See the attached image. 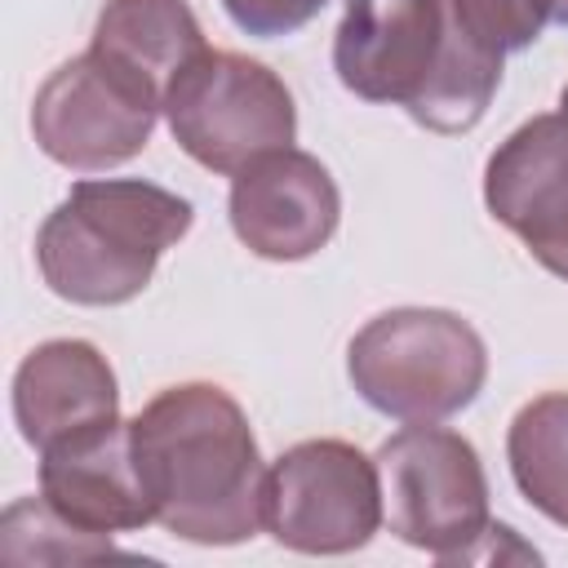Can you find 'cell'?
Masks as SVG:
<instances>
[{"instance_id": "cell-1", "label": "cell", "mask_w": 568, "mask_h": 568, "mask_svg": "<svg viewBox=\"0 0 568 568\" xmlns=\"http://www.w3.org/2000/svg\"><path fill=\"white\" fill-rule=\"evenodd\" d=\"M129 430L160 528L195 546H235L266 524V466L244 408L222 386H169Z\"/></svg>"}, {"instance_id": "cell-2", "label": "cell", "mask_w": 568, "mask_h": 568, "mask_svg": "<svg viewBox=\"0 0 568 568\" xmlns=\"http://www.w3.org/2000/svg\"><path fill=\"white\" fill-rule=\"evenodd\" d=\"M333 67L355 98L395 102L430 133L475 129L501 84V53L470 40L448 0H346Z\"/></svg>"}, {"instance_id": "cell-3", "label": "cell", "mask_w": 568, "mask_h": 568, "mask_svg": "<svg viewBox=\"0 0 568 568\" xmlns=\"http://www.w3.org/2000/svg\"><path fill=\"white\" fill-rule=\"evenodd\" d=\"M195 222L191 200L142 178H84L44 217L36 262L44 284L75 306H120L138 297L164 248Z\"/></svg>"}, {"instance_id": "cell-4", "label": "cell", "mask_w": 568, "mask_h": 568, "mask_svg": "<svg viewBox=\"0 0 568 568\" xmlns=\"http://www.w3.org/2000/svg\"><path fill=\"white\" fill-rule=\"evenodd\" d=\"M346 373L368 408L395 422H444L484 390L488 351L453 311L395 306L351 337Z\"/></svg>"}, {"instance_id": "cell-5", "label": "cell", "mask_w": 568, "mask_h": 568, "mask_svg": "<svg viewBox=\"0 0 568 568\" xmlns=\"http://www.w3.org/2000/svg\"><path fill=\"white\" fill-rule=\"evenodd\" d=\"M164 120L173 142L213 173H240L257 155L284 151L297 138V106L288 84L231 49H204L164 89Z\"/></svg>"}, {"instance_id": "cell-6", "label": "cell", "mask_w": 568, "mask_h": 568, "mask_svg": "<svg viewBox=\"0 0 568 568\" xmlns=\"http://www.w3.org/2000/svg\"><path fill=\"white\" fill-rule=\"evenodd\" d=\"M386 524L399 541L453 564L488 532V479L466 435L408 422L377 448Z\"/></svg>"}, {"instance_id": "cell-7", "label": "cell", "mask_w": 568, "mask_h": 568, "mask_svg": "<svg viewBox=\"0 0 568 568\" xmlns=\"http://www.w3.org/2000/svg\"><path fill=\"white\" fill-rule=\"evenodd\" d=\"M164 111V93L129 71L124 62L89 49L36 89L31 102V133L36 146L75 173H102L133 160Z\"/></svg>"}, {"instance_id": "cell-8", "label": "cell", "mask_w": 568, "mask_h": 568, "mask_svg": "<svg viewBox=\"0 0 568 568\" xmlns=\"http://www.w3.org/2000/svg\"><path fill=\"white\" fill-rule=\"evenodd\" d=\"M266 532L297 555H346L386 519L382 470L346 439H302L266 470Z\"/></svg>"}, {"instance_id": "cell-9", "label": "cell", "mask_w": 568, "mask_h": 568, "mask_svg": "<svg viewBox=\"0 0 568 568\" xmlns=\"http://www.w3.org/2000/svg\"><path fill=\"white\" fill-rule=\"evenodd\" d=\"M342 217L333 173L297 146L257 155L231 178V231L266 262H302L320 253Z\"/></svg>"}, {"instance_id": "cell-10", "label": "cell", "mask_w": 568, "mask_h": 568, "mask_svg": "<svg viewBox=\"0 0 568 568\" xmlns=\"http://www.w3.org/2000/svg\"><path fill=\"white\" fill-rule=\"evenodd\" d=\"M484 200L546 271L568 280V129L559 111L524 120L488 155Z\"/></svg>"}, {"instance_id": "cell-11", "label": "cell", "mask_w": 568, "mask_h": 568, "mask_svg": "<svg viewBox=\"0 0 568 568\" xmlns=\"http://www.w3.org/2000/svg\"><path fill=\"white\" fill-rule=\"evenodd\" d=\"M40 497L80 532L111 537L155 524L129 422L93 426L40 453Z\"/></svg>"}, {"instance_id": "cell-12", "label": "cell", "mask_w": 568, "mask_h": 568, "mask_svg": "<svg viewBox=\"0 0 568 568\" xmlns=\"http://www.w3.org/2000/svg\"><path fill=\"white\" fill-rule=\"evenodd\" d=\"M120 417V386L106 355L80 337L40 342L13 373V422L44 453Z\"/></svg>"}, {"instance_id": "cell-13", "label": "cell", "mask_w": 568, "mask_h": 568, "mask_svg": "<svg viewBox=\"0 0 568 568\" xmlns=\"http://www.w3.org/2000/svg\"><path fill=\"white\" fill-rule=\"evenodd\" d=\"M89 49L124 62L164 93L169 80L209 44L186 0H106Z\"/></svg>"}, {"instance_id": "cell-14", "label": "cell", "mask_w": 568, "mask_h": 568, "mask_svg": "<svg viewBox=\"0 0 568 568\" xmlns=\"http://www.w3.org/2000/svg\"><path fill=\"white\" fill-rule=\"evenodd\" d=\"M506 457L524 501L568 528V390L537 395L515 413Z\"/></svg>"}, {"instance_id": "cell-15", "label": "cell", "mask_w": 568, "mask_h": 568, "mask_svg": "<svg viewBox=\"0 0 568 568\" xmlns=\"http://www.w3.org/2000/svg\"><path fill=\"white\" fill-rule=\"evenodd\" d=\"M0 555L4 564H80L115 555V546L111 537H93L67 524L44 497H22L0 519Z\"/></svg>"}, {"instance_id": "cell-16", "label": "cell", "mask_w": 568, "mask_h": 568, "mask_svg": "<svg viewBox=\"0 0 568 568\" xmlns=\"http://www.w3.org/2000/svg\"><path fill=\"white\" fill-rule=\"evenodd\" d=\"M448 9L470 40L506 58L541 36L555 13V0H448Z\"/></svg>"}, {"instance_id": "cell-17", "label": "cell", "mask_w": 568, "mask_h": 568, "mask_svg": "<svg viewBox=\"0 0 568 568\" xmlns=\"http://www.w3.org/2000/svg\"><path fill=\"white\" fill-rule=\"evenodd\" d=\"M328 0H222L226 18L248 31V36H262V40H275V36H288L297 27H306Z\"/></svg>"}, {"instance_id": "cell-18", "label": "cell", "mask_w": 568, "mask_h": 568, "mask_svg": "<svg viewBox=\"0 0 568 568\" xmlns=\"http://www.w3.org/2000/svg\"><path fill=\"white\" fill-rule=\"evenodd\" d=\"M550 22H564V27H568V0H555V13H550Z\"/></svg>"}, {"instance_id": "cell-19", "label": "cell", "mask_w": 568, "mask_h": 568, "mask_svg": "<svg viewBox=\"0 0 568 568\" xmlns=\"http://www.w3.org/2000/svg\"><path fill=\"white\" fill-rule=\"evenodd\" d=\"M559 120H564V129H568V84H564V93H559Z\"/></svg>"}]
</instances>
